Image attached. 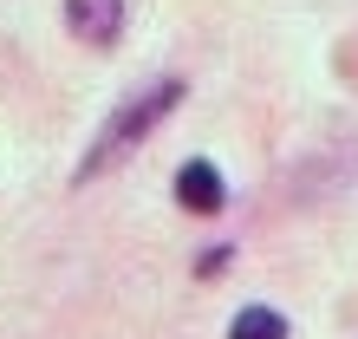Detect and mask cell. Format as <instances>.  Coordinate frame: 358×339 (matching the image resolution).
I'll list each match as a JSON object with an SVG mask.
<instances>
[{
    "instance_id": "obj_1",
    "label": "cell",
    "mask_w": 358,
    "mask_h": 339,
    "mask_svg": "<svg viewBox=\"0 0 358 339\" xmlns=\"http://www.w3.org/2000/svg\"><path fill=\"white\" fill-rule=\"evenodd\" d=\"M182 92H189V85H182L176 72H163V78H150V85H143V92H131V98H124L111 118H104L98 144H92L85 157H78V183L104 177V170H111L124 151H137V144L150 137V124H163V118H170L176 104H182Z\"/></svg>"
},
{
    "instance_id": "obj_4",
    "label": "cell",
    "mask_w": 358,
    "mask_h": 339,
    "mask_svg": "<svg viewBox=\"0 0 358 339\" xmlns=\"http://www.w3.org/2000/svg\"><path fill=\"white\" fill-rule=\"evenodd\" d=\"M228 339H287V320L273 307H241L228 320Z\"/></svg>"
},
{
    "instance_id": "obj_5",
    "label": "cell",
    "mask_w": 358,
    "mask_h": 339,
    "mask_svg": "<svg viewBox=\"0 0 358 339\" xmlns=\"http://www.w3.org/2000/svg\"><path fill=\"white\" fill-rule=\"evenodd\" d=\"M228 261H235V248H228V242H222V248H208V254H202V261H196V274H222Z\"/></svg>"
},
{
    "instance_id": "obj_2",
    "label": "cell",
    "mask_w": 358,
    "mask_h": 339,
    "mask_svg": "<svg viewBox=\"0 0 358 339\" xmlns=\"http://www.w3.org/2000/svg\"><path fill=\"white\" fill-rule=\"evenodd\" d=\"M176 202L189 209V216H215V209L228 202L222 170H215V163H202V157H196V163H182V170H176Z\"/></svg>"
},
{
    "instance_id": "obj_3",
    "label": "cell",
    "mask_w": 358,
    "mask_h": 339,
    "mask_svg": "<svg viewBox=\"0 0 358 339\" xmlns=\"http://www.w3.org/2000/svg\"><path fill=\"white\" fill-rule=\"evenodd\" d=\"M66 27L85 46H111L117 27H124V0H66Z\"/></svg>"
}]
</instances>
